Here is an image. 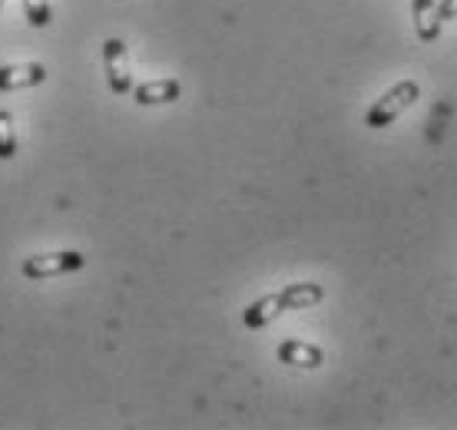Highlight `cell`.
Masks as SVG:
<instances>
[{"mask_svg":"<svg viewBox=\"0 0 457 430\" xmlns=\"http://www.w3.org/2000/svg\"><path fill=\"white\" fill-rule=\"evenodd\" d=\"M0 11H4V0H0Z\"/></svg>","mask_w":457,"mask_h":430,"instance_id":"cell-13","label":"cell"},{"mask_svg":"<svg viewBox=\"0 0 457 430\" xmlns=\"http://www.w3.org/2000/svg\"><path fill=\"white\" fill-rule=\"evenodd\" d=\"M17 153V129H13V116L0 110V159H13Z\"/></svg>","mask_w":457,"mask_h":430,"instance_id":"cell-10","label":"cell"},{"mask_svg":"<svg viewBox=\"0 0 457 430\" xmlns=\"http://www.w3.org/2000/svg\"><path fill=\"white\" fill-rule=\"evenodd\" d=\"M286 311V302H282V294L272 292V294H262L259 302H252L245 311H242V321H245V328H265V325H272L275 318Z\"/></svg>","mask_w":457,"mask_h":430,"instance_id":"cell-8","label":"cell"},{"mask_svg":"<svg viewBox=\"0 0 457 430\" xmlns=\"http://www.w3.org/2000/svg\"><path fill=\"white\" fill-rule=\"evenodd\" d=\"M278 294H282V302H286V311H302V308L321 305L325 288L315 282H295V285H286Z\"/></svg>","mask_w":457,"mask_h":430,"instance_id":"cell-9","label":"cell"},{"mask_svg":"<svg viewBox=\"0 0 457 430\" xmlns=\"http://www.w3.org/2000/svg\"><path fill=\"white\" fill-rule=\"evenodd\" d=\"M421 96V87H418V79H401V83H395L381 100L368 110L365 116V126H371V129H381V126H391L395 120H398L408 106H411L414 100Z\"/></svg>","mask_w":457,"mask_h":430,"instance_id":"cell-1","label":"cell"},{"mask_svg":"<svg viewBox=\"0 0 457 430\" xmlns=\"http://www.w3.org/2000/svg\"><path fill=\"white\" fill-rule=\"evenodd\" d=\"M87 259L80 252H40V255H30L23 259V278H57V275L80 272Z\"/></svg>","mask_w":457,"mask_h":430,"instance_id":"cell-2","label":"cell"},{"mask_svg":"<svg viewBox=\"0 0 457 430\" xmlns=\"http://www.w3.org/2000/svg\"><path fill=\"white\" fill-rule=\"evenodd\" d=\"M441 17L445 21H457V0H441Z\"/></svg>","mask_w":457,"mask_h":430,"instance_id":"cell-12","label":"cell"},{"mask_svg":"<svg viewBox=\"0 0 457 430\" xmlns=\"http://www.w3.org/2000/svg\"><path fill=\"white\" fill-rule=\"evenodd\" d=\"M23 4V17H27V23L30 27H46L50 23V0H21Z\"/></svg>","mask_w":457,"mask_h":430,"instance_id":"cell-11","label":"cell"},{"mask_svg":"<svg viewBox=\"0 0 457 430\" xmlns=\"http://www.w3.org/2000/svg\"><path fill=\"white\" fill-rule=\"evenodd\" d=\"M278 361L288 364V368H302V371H315L325 364V351L319 344H309V341L288 338L278 344Z\"/></svg>","mask_w":457,"mask_h":430,"instance_id":"cell-4","label":"cell"},{"mask_svg":"<svg viewBox=\"0 0 457 430\" xmlns=\"http://www.w3.org/2000/svg\"><path fill=\"white\" fill-rule=\"evenodd\" d=\"M414 13V30L424 44H435L441 37V27H445V17H441V0H414L411 4Z\"/></svg>","mask_w":457,"mask_h":430,"instance_id":"cell-6","label":"cell"},{"mask_svg":"<svg viewBox=\"0 0 457 430\" xmlns=\"http://www.w3.org/2000/svg\"><path fill=\"white\" fill-rule=\"evenodd\" d=\"M46 79L44 63H7L0 67V90H30Z\"/></svg>","mask_w":457,"mask_h":430,"instance_id":"cell-5","label":"cell"},{"mask_svg":"<svg viewBox=\"0 0 457 430\" xmlns=\"http://www.w3.org/2000/svg\"><path fill=\"white\" fill-rule=\"evenodd\" d=\"M104 67H106V83L113 93H129L133 90V70H129V50L123 40L110 37L104 44Z\"/></svg>","mask_w":457,"mask_h":430,"instance_id":"cell-3","label":"cell"},{"mask_svg":"<svg viewBox=\"0 0 457 430\" xmlns=\"http://www.w3.org/2000/svg\"><path fill=\"white\" fill-rule=\"evenodd\" d=\"M179 93H183V83L179 79H149V83H139L133 87V100L139 106H162V103H172L179 100Z\"/></svg>","mask_w":457,"mask_h":430,"instance_id":"cell-7","label":"cell"}]
</instances>
